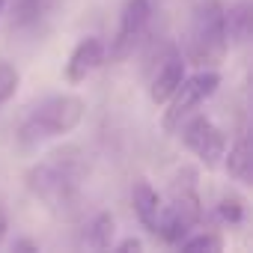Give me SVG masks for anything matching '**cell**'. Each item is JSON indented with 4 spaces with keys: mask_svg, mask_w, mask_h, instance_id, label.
Wrapping results in <instances>:
<instances>
[{
    "mask_svg": "<svg viewBox=\"0 0 253 253\" xmlns=\"http://www.w3.org/2000/svg\"><path fill=\"white\" fill-rule=\"evenodd\" d=\"M84 176H86V164L78 158V149H66L30 167L27 188L51 209H72L78 203V188Z\"/></svg>",
    "mask_w": 253,
    "mask_h": 253,
    "instance_id": "cell-1",
    "label": "cell"
},
{
    "mask_svg": "<svg viewBox=\"0 0 253 253\" xmlns=\"http://www.w3.org/2000/svg\"><path fill=\"white\" fill-rule=\"evenodd\" d=\"M84 113H86V101L81 95H72V92L48 95L39 104H33L30 113L24 116V122L18 125V140L24 146H30L39 140L63 137L78 128Z\"/></svg>",
    "mask_w": 253,
    "mask_h": 253,
    "instance_id": "cell-2",
    "label": "cell"
},
{
    "mask_svg": "<svg viewBox=\"0 0 253 253\" xmlns=\"http://www.w3.org/2000/svg\"><path fill=\"white\" fill-rule=\"evenodd\" d=\"M229 51V36H226V9L220 0H200L194 18H191V33H188V57L200 69H214L223 63Z\"/></svg>",
    "mask_w": 253,
    "mask_h": 253,
    "instance_id": "cell-3",
    "label": "cell"
},
{
    "mask_svg": "<svg viewBox=\"0 0 253 253\" xmlns=\"http://www.w3.org/2000/svg\"><path fill=\"white\" fill-rule=\"evenodd\" d=\"M220 86V75L217 69H200L194 75H185L182 84L176 86V92L164 101L167 110H164V131L167 134H176L179 131V125L206 101L217 92Z\"/></svg>",
    "mask_w": 253,
    "mask_h": 253,
    "instance_id": "cell-4",
    "label": "cell"
},
{
    "mask_svg": "<svg viewBox=\"0 0 253 253\" xmlns=\"http://www.w3.org/2000/svg\"><path fill=\"white\" fill-rule=\"evenodd\" d=\"M176 134H182V143L200 158V164L203 167H209V170H214V167H220L223 164V152H226V131L223 128H217V125L209 119V116H203V113H191L182 125H179V131Z\"/></svg>",
    "mask_w": 253,
    "mask_h": 253,
    "instance_id": "cell-5",
    "label": "cell"
},
{
    "mask_svg": "<svg viewBox=\"0 0 253 253\" xmlns=\"http://www.w3.org/2000/svg\"><path fill=\"white\" fill-rule=\"evenodd\" d=\"M149 15H152L149 0H125V6L119 12L116 36L110 39V51H107L113 63H122V60H128L134 54V48L140 45V39L146 33Z\"/></svg>",
    "mask_w": 253,
    "mask_h": 253,
    "instance_id": "cell-6",
    "label": "cell"
},
{
    "mask_svg": "<svg viewBox=\"0 0 253 253\" xmlns=\"http://www.w3.org/2000/svg\"><path fill=\"white\" fill-rule=\"evenodd\" d=\"M182 78H185L182 51H179L176 45H167L164 54H161V60H158L155 75L149 78V98H152L155 104H164V101L176 92V86L182 84Z\"/></svg>",
    "mask_w": 253,
    "mask_h": 253,
    "instance_id": "cell-7",
    "label": "cell"
},
{
    "mask_svg": "<svg viewBox=\"0 0 253 253\" xmlns=\"http://www.w3.org/2000/svg\"><path fill=\"white\" fill-rule=\"evenodd\" d=\"M104 57H107L104 42H101L98 36H84V39L72 48V54H69V63H66V81H69V84H81V81H86V78L104 63Z\"/></svg>",
    "mask_w": 253,
    "mask_h": 253,
    "instance_id": "cell-8",
    "label": "cell"
},
{
    "mask_svg": "<svg viewBox=\"0 0 253 253\" xmlns=\"http://www.w3.org/2000/svg\"><path fill=\"white\" fill-rule=\"evenodd\" d=\"M131 206H134V214L137 220L143 223V229H149L155 235V226H158V214H161V194L146 182V179H137L134 188H131Z\"/></svg>",
    "mask_w": 253,
    "mask_h": 253,
    "instance_id": "cell-9",
    "label": "cell"
},
{
    "mask_svg": "<svg viewBox=\"0 0 253 253\" xmlns=\"http://www.w3.org/2000/svg\"><path fill=\"white\" fill-rule=\"evenodd\" d=\"M223 164H226V173H229L235 182L250 185V179H253V149H250V137H247V134H238L235 143L226 146Z\"/></svg>",
    "mask_w": 253,
    "mask_h": 253,
    "instance_id": "cell-10",
    "label": "cell"
},
{
    "mask_svg": "<svg viewBox=\"0 0 253 253\" xmlns=\"http://www.w3.org/2000/svg\"><path fill=\"white\" fill-rule=\"evenodd\" d=\"M113 235H116V220H113V214H110V211L95 214L92 223H89V244L98 247V250H107V247L113 244Z\"/></svg>",
    "mask_w": 253,
    "mask_h": 253,
    "instance_id": "cell-11",
    "label": "cell"
},
{
    "mask_svg": "<svg viewBox=\"0 0 253 253\" xmlns=\"http://www.w3.org/2000/svg\"><path fill=\"white\" fill-rule=\"evenodd\" d=\"M179 244L182 250H191V253H220L223 250V238L217 232H200V235L182 238Z\"/></svg>",
    "mask_w": 253,
    "mask_h": 253,
    "instance_id": "cell-12",
    "label": "cell"
},
{
    "mask_svg": "<svg viewBox=\"0 0 253 253\" xmlns=\"http://www.w3.org/2000/svg\"><path fill=\"white\" fill-rule=\"evenodd\" d=\"M18 84H21L18 69L12 63H0V104H6L18 92Z\"/></svg>",
    "mask_w": 253,
    "mask_h": 253,
    "instance_id": "cell-13",
    "label": "cell"
},
{
    "mask_svg": "<svg viewBox=\"0 0 253 253\" xmlns=\"http://www.w3.org/2000/svg\"><path fill=\"white\" fill-rule=\"evenodd\" d=\"M217 214L226 223H241L244 220V200L235 197V194H223L220 203H217Z\"/></svg>",
    "mask_w": 253,
    "mask_h": 253,
    "instance_id": "cell-14",
    "label": "cell"
},
{
    "mask_svg": "<svg viewBox=\"0 0 253 253\" xmlns=\"http://www.w3.org/2000/svg\"><path fill=\"white\" fill-rule=\"evenodd\" d=\"M116 250H122V253H128V250H143V241H140V238H125V241L116 244Z\"/></svg>",
    "mask_w": 253,
    "mask_h": 253,
    "instance_id": "cell-15",
    "label": "cell"
},
{
    "mask_svg": "<svg viewBox=\"0 0 253 253\" xmlns=\"http://www.w3.org/2000/svg\"><path fill=\"white\" fill-rule=\"evenodd\" d=\"M6 229H9V217H6L3 206H0V244H3V238H6Z\"/></svg>",
    "mask_w": 253,
    "mask_h": 253,
    "instance_id": "cell-16",
    "label": "cell"
},
{
    "mask_svg": "<svg viewBox=\"0 0 253 253\" xmlns=\"http://www.w3.org/2000/svg\"><path fill=\"white\" fill-rule=\"evenodd\" d=\"M15 247H18V250H36V244H33V241H27V238L15 241Z\"/></svg>",
    "mask_w": 253,
    "mask_h": 253,
    "instance_id": "cell-17",
    "label": "cell"
},
{
    "mask_svg": "<svg viewBox=\"0 0 253 253\" xmlns=\"http://www.w3.org/2000/svg\"><path fill=\"white\" fill-rule=\"evenodd\" d=\"M6 3H9V0H0V12H3V6H6Z\"/></svg>",
    "mask_w": 253,
    "mask_h": 253,
    "instance_id": "cell-18",
    "label": "cell"
}]
</instances>
